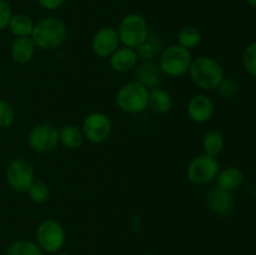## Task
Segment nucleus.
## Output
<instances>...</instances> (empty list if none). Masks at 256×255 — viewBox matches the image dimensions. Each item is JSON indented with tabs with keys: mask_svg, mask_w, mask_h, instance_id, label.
Wrapping results in <instances>:
<instances>
[{
	"mask_svg": "<svg viewBox=\"0 0 256 255\" xmlns=\"http://www.w3.org/2000/svg\"><path fill=\"white\" fill-rule=\"evenodd\" d=\"M186 112L190 120L196 124H204L212 118L215 104L212 98L205 94H196L188 102Z\"/></svg>",
	"mask_w": 256,
	"mask_h": 255,
	"instance_id": "ddd939ff",
	"label": "nucleus"
},
{
	"mask_svg": "<svg viewBox=\"0 0 256 255\" xmlns=\"http://www.w3.org/2000/svg\"><path fill=\"white\" fill-rule=\"evenodd\" d=\"M149 89L138 82H129L122 85L116 92V105L126 114H140L148 109Z\"/></svg>",
	"mask_w": 256,
	"mask_h": 255,
	"instance_id": "39448f33",
	"label": "nucleus"
},
{
	"mask_svg": "<svg viewBox=\"0 0 256 255\" xmlns=\"http://www.w3.org/2000/svg\"><path fill=\"white\" fill-rule=\"evenodd\" d=\"M85 142L84 134L80 126L74 124L64 125L59 129V144L70 150H76L82 146Z\"/></svg>",
	"mask_w": 256,
	"mask_h": 255,
	"instance_id": "6ab92c4d",
	"label": "nucleus"
},
{
	"mask_svg": "<svg viewBox=\"0 0 256 255\" xmlns=\"http://www.w3.org/2000/svg\"><path fill=\"white\" fill-rule=\"evenodd\" d=\"M246 2H248V4L250 5V6L255 8V9H256V0H246Z\"/></svg>",
	"mask_w": 256,
	"mask_h": 255,
	"instance_id": "7c9ffc66",
	"label": "nucleus"
},
{
	"mask_svg": "<svg viewBox=\"0 0 256 255\" xmlns=\"http://www.w3.org/2000/svg\"><path fill=\"white\" fill-rule=\"evenodd\" d=\"M15 122V110L9 102L0 99V129H8Z\"/></svg>",
	"mask_w": 256,
	"mask_h": 255,
	"instance_id": "a878e982",
	"label": "nucleus"
},
{
	"mask_svg": "<svg viewBox=\"0 0 256 255\" xmlns=\"http://www.w3.org/2000/svg\"><path fill=\"white\" fill-rule=\"evenodd\" d=\"M35 180V170L32 162L24 158H14L8 164V185L16 192H26Z\"/></svg>",
	"mask_w": 256,
	"mask_h": 255,
	"instance_id": "9d476101",
	"label": "nucleus"
},
{
	"mask_svg": "<svg viewBox=\"0 0 256 255\" xmlns=\"http://www.w3.org/2000/svg\"><path fill=\"white\" fill-rule=\"evenodd\" d=\"M192 62V55L190 50L179 44H172L160 52L158 66L162 74L170 78H179L188 74Z\"/></svg>",
	"mask_w": 256,
	"mask_h": 255,
	"instance_id": "7ed1b4c3",
	"label": "nucleus"
},
{
	"mask_svg": "<svg viewBox=\"0 0 256 255\" xmlns=\"http://www.w3.org/2000/svg\"><path fill=\"white\" fill-rule=\"evenodd\" d=\"M35 22L30 16L25 14H12L10 19L8 29L14 35L15 38L22 36H32V29H34Z\"/></svg>",
	"mask_w": 256,
	"mask_h": 255,
	"instance_id": "412c9836",
	"label": "nucleus"
},
{
	"mask_svg": "<svg viewBox=\"0 0 256 255\" xmlns=\"http://www.w3.org/2000/svg\"><path fill=\"white\" fill-rule=\"evenodd\" d=\"M5 255H42V250L35 242L28 239H18L8 246Z\"/></svg>",
	"mask_w": 256,
	"mask_h": 255,
	"instance_id": "5701e85b",
	"label": "nucleus"
},
{
	"mask_svg": "<svg viewBox=\"0 0 256 255\" xmlns=\"http://www.w3.org/2000/svg\"><path fill=\"white\" fill-rule=\"evenodd\" d=\"M35 50H36V46H35L32 36L14 38L12 45H10V56L14 62L24 65L32 62L35 55Z\"/></svg>",
	"mask_w": 256,
	"mask_h": 255,
	"instance_id": "dca6fc26",
	"label": "nucleus"
},
{
	"mask_svg": "<svg viewBox=\"0 0 256 255\" xmlns=\"http://www.w3.org/2000/svg\"><path fill=\"white\" fill-rule=\"evenodd\" d=\"M208 208L212 214L218 216H229L236 206V200L232 192L222 189L219 186L212 188L205 196Z\"/></svg>",
	"mask_w": 256,
	"mask_h": 255,
	"instance_id": "f8f14e48",
	"label": "nucleus"
},
{
	"mask_svg": "<svg viewBox=\"0 0 256 255\" xmlns=\"http://www.w3.org/2000/svg\"><path fill=\"white\" fill-rule=\"evenodd\" d=\"M219 92L222 96H225L226 99H230V98L234 96L238 92V84L232 79H224L222 82V84L219 85Z\"/></svg>",
	"mask_w": 256,
	"mask_h": 255,
	"instance_id": "c85d7f7f",
	"label": "nucleus"
},
{
	"mask_svg": "<svg viewBox=\"0 0 256 255\" xmlns=\"http://www.w3.org/2000/svg\"><path fill=\"white\" fill-rule=\"evenodd\" d=\"M136 54L139 60H142V62H152L154 59L155 54H156V45L154 42H150L149 39L145 42H142L139 48H136Z\"/></svg>",
	"mask_w": 256,
	"mask_h": 255,
	"instance_id": "bb28decb",
	"label": "nucleus"
},
{
	"mask_svg": "<svg viewBox=\"0 0 256 255\" xmlns=\"http://www.w3.org/2000/svg\"><path fill=\"white\" fill-rule=\"evenodd\" d=\"M80 128L85 140L92 144H102L112 135V122L104 112H92L84 118Z\"/></svg>",
	"mask_w": 256,
	"mask_h": 255,
	"instance_id": "1a4fd4ad",
	"label": "nucleus"
},
{
	"mask_svg": "<svg viewBox=\"0 0 256 255\" xmlns=\"http://www.w3.org/2000/svg\"><path fill=\"white\" fill-rule=\"evenodd\" d=\"M110 66L116 72H132L139 64L136 50L126 46H119L109 58Z\"/></svg>",
	"mask_w": 256,
	"mask_h": 255,
	"instance_id": "4468645a",
	"label": "nucleus"
},
{
	"mask_svg": "<svg viewBox=\"0 0 256 255\" xmlns=\"http://www.w3.org/2000/svg\"><path fill=\"white\" fill-rule=\"evenodd\" d=\"M120 46L118 30L112 26H102L92 39V50L98 58L106 59Z\"/></svg>",
	"mask_w": 256,
	"mask_h": 255,
	"instance_id": "9b49d317",
	"label": "nucleus"
},
{
	"mask_svg": "<svg viewBox=\"0 0 256 255\" xmlns=\"http://www.w3.org/2000/svg\"><path fill=\"white\" fill-rule=\"evenodd\" d=\"M28 144L38 154H48L59 145V129L50 122L34 125L28 135Z\"/></svg>",
	"mask_w": 256,
	"mask_h": 255,
	"instance_id": "6e6552de",
	"label": "nucleus"
},
{
	"mask_svg": "<svg viewBox=\"0 0 256 255\" xmlns=\"http://www.w3.org/2000/svg\"><path fill=\"white\" fill-rule=\"evenodd\" d=\"M244 180L245 176L242 169H239L238 166H228L220 170L215 182H216V186L234 192L235 190L242 186Z\"/></svg>",
	"mask_w": 256,
	"mask_h": 255,
	"instance_id": "f3484780",
	"label": "nucleus"
},
{
	"mask_svg": "<svg viewBox=\"0 0 256 255\" xmlns=\"http://www.w3.org/2000/svg\"><path fill=\"white\" fill-rule=\"evenodd\" d=\"M55 255H70V254H68V252H56Z\"/></svg>",
	"mask_w": 256,
	"mask_h": 255,
	"instance_id": "2f4dec72",
	"label": "nucleus"
},
{
	"mask_svg": "<svg viewBox=\"0 0 256 255\" xmlns=\"http://www.w3.org/2000/svg\"><path fill=\"white\" fill-rule=\"evenodd\" d=\"M36 2L45 10H58L64 5L65 0H36Z\"/></svg>",
	"mask_w": 256,
	"mask_h": 255,
	"instance_id": "c756f323",
	"label": "nucleus"
},
{
	"mask_svg": "<svg viewBox=\"0 0 256 255\" xmlns=\"http://www.w3.org/2000/svg\"><path fill=\"white\" fill-rule=\"evenodd\" d=\"M224 135L220 132H218V130H210V132H205L204 136H202V152L206 155H210V156H219L222 150H224Z\"/></svg>",
	"mask_w": 256,
	"mask_h": 255,
	"instance_id": "aec40b11",
	"label": "nucleus"
},
{
	"mask_svg": "<svg viewBox=\"0 0 256 255\" xmlns=\"http://www.w3.org/2000/svg\"><path fill=\"white\" fill-rule=\"evenodd\" d=\"M68 38V26L56 16H48L35 22L32 39L36 49L50 52L62 46Z\"/></svg>",
	"mask_w": 256,
	"mask_h": 255,
	"instance_id": "f257e3e1",
	"label": "nucleus"
},
{
	"mask_svg": "<svg viewBox=\"0 0 256 255\" xmlns=\"http://www.w3.org/2000/svg\"><path fill=\"white\" fill-rule=\"evenodd\" d=\"M202 32L198 28L188 25L184 26L178 32V42L180 46L185 48L188 50H192L202 42Z\"/></svg>",
	"mask_w": 256,
	"mask_h": 255,
	"instance_id": "4be33fe9",
	"label": "nucleus"
},
{
	"mask_svg": "<svg viewBox=\"0 0 256 255\" xmlns=\"http://www.w3.org/2000/svg\"><path fill=\"white\" fill-rule=\"evenodd\" d=\"M148 108L159 115L168 114L172 108V98L169 92L156 86L149 90V104Z\"/></svg>",
	"mask_w": 256,
	"mask_h": 255,
	"instance_id": "a211bd4d",
	"label": "nucleus"
},
{
	"mask_svg": "<svg viewBox=\"0 0 256 255\" xmlns=\"http://www.w3.org/2000/svg\"><path fill=\"white\" fill-rule=\"evenodd\" d=\"M12 16V12L9 2L6 0H0V30L8 29Z\"/></svg>",
	"mask_w": 256,
	"mask_h": 255,
	"instance_id": "cd10ccee",
	"label": "nucleus"
},
{
	"mask_svg": "<svg viewBox=\"0 0 256 255\" xmlns=\"http://www.w3.org/2000/svg\"><path fill=\"white\" fill-rule=\"evenodd\" d=\"M242 66L249 75L256 78V42L246 45L242 52Z\"/></svg>",
	"mask_w": 256,
	"mask_h": 255,
	"instance_id": "393cba45",
	"label": "nucleus"
},
{
	"mask_svg": "<svg viewBox=\"0 0 256 255\" xmlns=\"http://www.w3.org/2000/svg\"><path fill=\"white\" fill-rule=\"evenodd\" d=\"M116 30L120 44L130 49H136L149 39V26L146 19L136 12L125 15L120 20Z\"/></svg>",
	"mask_w": 256,
	"mask_h": 255,
	"instance_id": "20e7f679",
	"label": "nucleus"
},
{
	"mask_svg": "<svg viewBox=\"0 0 256 255\" xmlns=\"http://www.w3.org/2000/svg\"><path fill=\"white\" fill-rule=\"evenodd\" d=\"M66 242V232L62 225L55 219H45L35 230V242L45 252L56 254Z\"/></svg>",
	"mask_w": 256,
	"mask_h": 255,
	"instance_id": "423d86ee",
	"label": "nucleus"
},
{
	"mask_svg": "<svg viewBox=\"0 0 256 255\" xmlns=\"http://www.w3.org/2000/svg\"><path fill=\"white\" fill-rule=\"evenodd\" d=\"M135 82L142 84L146 89L159 86L160 79H162V72H160L158 64L152 62H142L136 65L134 69Z\"/></svg>",
	"mask_w": 256,
	"mask_h": 255,
	"instance_id": "2eb2a0df",
	"label": "nucleus"
},
{
	"mask_svg": "<svg viewBox=\"0 0 256 255\" xmlns=\"http://www.w3.org/2000/svg\"><path fill=\"white\" fill-rule=\"evenodd\" d=\"M188 74L190 80L204 92L216 90L225 79L222 64L212 56H199L192 59Z\"/></svg>",
	"mask_w": 256,
	"mask_h": 255,
	"instance_id": "f03ea898",
	"label": "nucleus"
},
{
	"mask_svg": "<svg viewBox=\"0 0 256 255\" xmlns=\"http://www.w3.org/2000/svg\"><path fill=\"white\" fill-rule=\"evenodd\" d=\"M28 196L35 204H44L50 199V188L42 180H34L26 192Z\"/></svg>",
	"mask_w": 256,
	"mask_h": 255,
	"instance_id": "b1692460",
	"label": "nucleus"
},
{
	"mask_svg": "<svg viewBox=\"0 0 256 255\" xmlns=\"http://www.w3.org/2000/svg\"><path fill=\"white\" fill-rule=\"evenodd\" d=\"M220 172V164L218 158L206 154H200L189 162L186 169V176L192 184L202 186L215 182Z\"/></svg>",
	"mask_w": 256,
	"mask_h": 255,
	"instance_id": "0eeeda50",
	"label": "nucleus"
}]
</instances>
